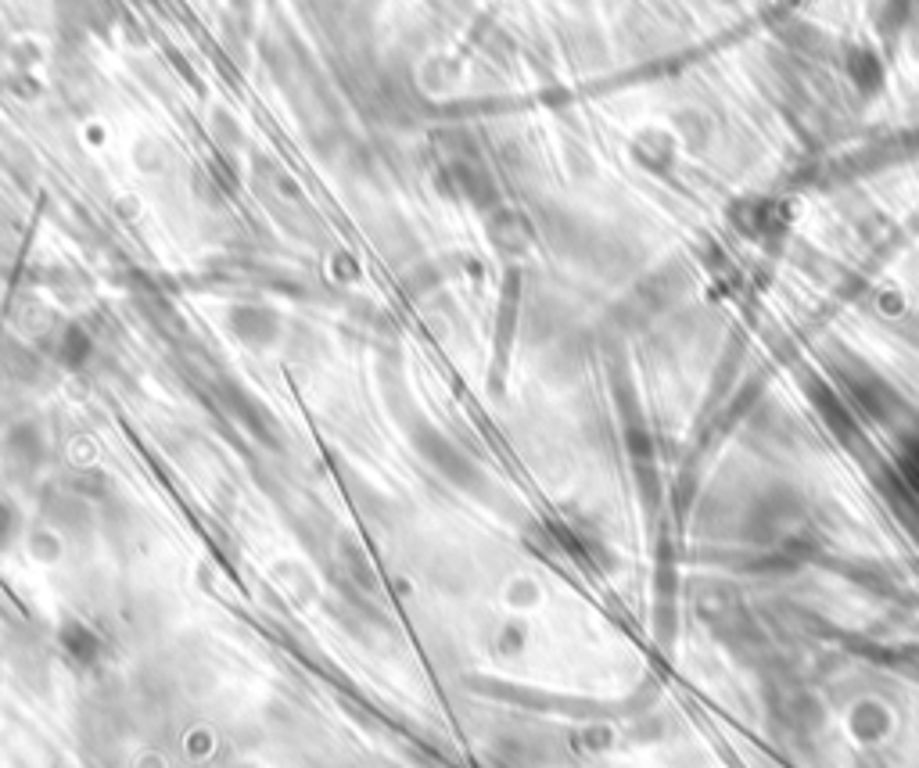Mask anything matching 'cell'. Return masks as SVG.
I'll return each mask as SVG.
<instances>
[{
    "instance_id": "cell-3",
    "label": "cell",
    "mask_w": 919,
    "mask_h": 768,
    "mask_svg": "<svg viewBox=\"0 0 919 768\" xmlns=\"http://www.w3.org/2000/svg\"><path fill=\"white\" fill-rule=\"evenodd\" d=\"M40 460H44V439H40V431L33 423H22V428L11 431L8 439V463L15 467L19 474H33L40 467Z\"/></svg>"
},
{
    "instance_id": "cell-5",
    "label": "cell",
    "mask_w": 919,
    "mask_h": 768,
    "mask_svg": "<svg viewBox=\"0 0 919 768\" xmlns=\"http://www.w3.org/2000/svg\"><path fill=\"white\" fill-rule=\"evenodd\" d=\"M61 646L76 665H94L101 657V635L94 629L79 625V621H69V625L61 629Z\"/></svg>"
},
{
    "instance_id": "cell-4",
    "label": "cell",
    "mask_w": 919,
    "mask_h": 768,
    "mask_svg": "<svg viewBox=\"0 0 919 768\" xmlns=\"http://www.w3.org/2000/svg\"><path fill=\"white\" fill-rule=\"evenodd\" d=\"M0 370L15 384H33L44 374V363H40V355L33 349L19 346V341H4L0 346Z\"/></svg>"
},
{
    "instance_id": "cell-2",
    "label": "cell",
    "mask_w": 919,
    "mask_h": 768,
    "mask_svg": "<svg viewBox=\"0 0 919 768\" xmlns=\"http://www.w3.org/2000/svg\"><path fill=\"white\" fill-rule=\"evenodd\" d=\"M231 330L251 349H270L277 335H281V316L270 306H234Z\"/></svg>"
},
{
    "instance_id": "cell-1",
    "label": "cell",
    "mask_w": 919,
    "mask_h": 768,
    "mask_svg": "<svg viewBox=\"0 0 919 768\" xmlns=\"http://www.w3.org/2000/svg\"><path fill=\"white\" fill-rule=\"evenodd\" d=\"M413 442H417V449L424 453V460H428L435 471H442L452 485H460V488L482 485V474H478L474 463H471L468 456H463L460 449L452 445L442 431H435L432 423H417V428H413Z\"/></svg>"
},
{
    "instance_id": "cell-7",
    "label": "cell",
    "mask_w": 919,
    "mask_h": 768,
    "mask_svg": "<svg viewBox=\"0 0 919 768\" xmlns=\"http://www.w3.org/2000/svg\"><path fill=\"white\" fill-rule=\"evenodd\" d=\"M15 532H19V513L8 502H0V546H8V539Z\"/></svg>"
},
{
    "instance_id": "cell-6",
    "label": "cell",
    "mask_w": 919,
    "mask_h": 768,
    "mask_svg": "<svg viewBox=\"0 0 919 768\" xmlns=\"http://www.w3.org/2000/svg\"><path fill=\"white\" fill-rule=\"evenodd\" d=\"M94 352V341H90V335L83 327H76V324H69L58 335V346H55V355L58 360L65 363V366H83L87 363V355Z\"/></svg>"
}]
</instances>
